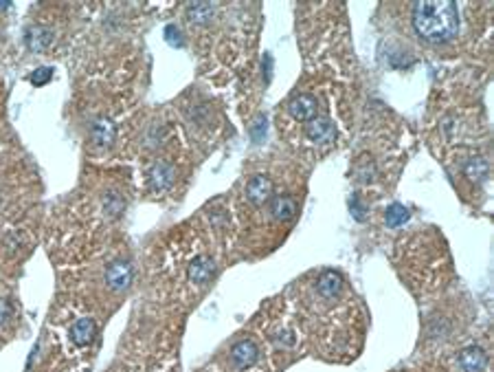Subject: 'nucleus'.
I'll list each match as a JSON object with an SVG mask.
<instances>
[{
  "label": "nucleus",
  "instance_id": "obj_1",
  "mask_svg": "<svg viewBox=\"0 0 494 372\" xmlns=\"http://www.w3.org/2000/svg\"><path fill=\"white\" fill-rule=\"evenodd\" d=\"M413 27L426 42H450L459 31V7L452 0H424L413 5Z\"/></svg>",
  "mask_w": 494,
  "mask_h": 372
},
{
  "label": "nucleus",
  "instance_id": "obj_2",
  "mask_svg": "<svg viewBox=\"0 0 494 372\" xmlns=\"http://www.w3.org/2000/svg\"><path fill=\"white\" fill-rule=\"evenodd\" d=\"M103 280H106L108 289L114 291V293L127 291L130 287H132V280H134V267H132V262L125 260V258L112 260L106 267V276H103Z\"/></svg>",
  "mask_w": 494,
  "mask_h": 372
},
{
  "label": "nucleus",
  "instance_id": "obj_3",
  "mask_svg": "<svg viewBox=\"0 0 494 372\" xmlns=\"http://www.w3.org/2000/svg\"><path fill=\"white\" fill-rule=\"evenodd\" d=\"M176 181V168H174V163L170 161H156L150 172H148V183H150V189L152 192H165V189H170Z\"/></svg>",
  "mask_w": 494,
  "mask_h": 372
},
{
  "label": "nucleus",
  "instance_id": "obj_4",
  "mask_svg": "<svg viewBox=\"0 0 494 372\" xmlns=\"http://www.w3.org/2000/svg\"><path fill=\"white\" fill-rule=\"evenodd\" d=\"M55 40V31L46 27V24H31V27L24 31V44L31 51V53H42Z\"/></svg>",
  "mask_w": 494,
  "mask_h": 372
},
{
  "label": "nucleus",
  "instance_id": "obj_5",
  "mask_svg": "<svg viewBox=\"0 0 494 372\" xmlns=\"http://www.w3.org/2000/svg\"><path fill=\"white\" fill-rule=\"evenodd\" d=\"M215 271H218V267H215V262L209 258V255H196V258H193L189 262V267H187L189 280L193 282V285H198V287L206 285V282H211Z\"/></svg>",
  "mask_w": 494,
  "mask_h": 372
},
{
  "label": "nucleus",
  "instance_id": "obj_6",
  "mask_svg": "<svg viewBox=\"0 0 494 372\" xmlns=\"http://www.w3.org/2000/svg\"><path fill=\"white\" fill-rule=\"evenodd\" d=\"M246 198L253 205H264L272 198V181L266 176V174H255L249 183H246V189H244Z\"/></svg>",
  "mask_w": 494,
  "mask_h": 372
},
{
  "label": "nucleus",
  "instance_id": "obj_7",
  "mask_svg": "<svg viewBox=\"0 0 494 372\" xmlns=\"http://www.w3.org/2000/svg\"><path fill=\"white\" fill-rule=\"evenodd\" d=\"M259 359V348L253 339H242L231 348V364L244 370V368H251L253 364H257Z\"/></svg>",
  "mask_w": 494,
  "mask_h": 372
},
{
  "label": "nucleus",
  "instance_id": "obj_8",
  "mask_svg": "<svg viewBox=\"0 0 494 372\" xmlns=\"http://www.w3.org/2000/svg\"><path fill=\"white\" fill-rule=\"evenodd\" d=\"M90 139L97 148H110L116 139V126L110 117H99L90 126Z\"/></svg>",
  "mask_w": 494,
  "mask_h": 372
},
{
  "label": "nucleus",
  "instance_id": "obj_9",
  "mask_svg": "<svg viewBox=\"0 0 494 372\" xmlns=\"http://www.w3.org/2000/svg\"><path fill=\"white\" fill-rule=\"evenodd\" d=\"M306 135L315 144H332L336 139V128L328 117H315L306 126Z\"/></svg>",
  "mask_w": 494,
  "mask_h": 372
},
{
  "label": "nucleus",
  "instance_id": "obj_10",
  "mask_svg": "<svg viewBox=\"0 0 494 372\" xmlns=\"http://www.w3.org/2000/svg\"><path fill=\"white\" fill-rule=\"evenodd\" d=\"M288 112L297 121H310L317 117V97L310 93H301L290 99Z\"/></svg>",
  "mask_w": 494,
  "mask_h": 372
},
{
  "label": "nucleus",
  "instance_id": "obj_11",
  "mask_svg": "<svg viewBox=\"0 0 494 372\" xmlns=\"http://www.w3.org/2000/svg\"><path fill=\"white\" fill-rule=\"evenodd\" d=\"M345 287V282H343V276L339 271H334V269H328V271H323L317 280V291L321 298L325 300H334V298H339L341 291Z\"/></svg>",
  "mask_w": 494,
  "mask_h": 372
},
{
  "label": "nucleus",
  "instance_id": "obj_12",
  "mask_svg": "<svg viewBox=\"0 0 494 372\" xmlns=\"http://www.w3.org/2000/svg\"><path fill=\"white\" fill-rule=\"evenodd\" d=\"M457 364L461 372H484L488 366V355L479 346H468L459 353Z\"/></svg>",
  "mask_w": 494,
  "mask_h": 372
},
{
  "label": "nucleus",
  "instance_id": "obj_13",
  "mask_svg": "<svg viewBox=\"0 0 494 372\" xmlns=\"http://www.w3.org/2000/svg\"><path fill=\"white\" fill-rule=\"evenodd\" d=\"M270 214L275 221H292L294 214H297V201L288 194H279V196H272L270 198Z\"/></svg>",
  "mask_w": 494,
  "mask_h": 372
},
{
  "label": "nucleus",
  "instance_id": "obj_14",
  "mask_svg": "<svg viewBox=\"0 0 494 372\" xmlns=\"http://www.w3.org/2000/svg\"><path fill=\"white\" fill-rule=\"evenodd\" d=\"M187 20L191 24H196V27H204V24H209L215 14H218V7L213 3H191L187 5Z\"/></svg>",
  "mask_w": 494,
  "mask_h": 372
},
{
  "label": "nucleus",
  "instance_id": "obj_15",
  "mask_svg": "<svg viewBox=\"0 0 494 372\" xmlns=\"http://www.w3.org/2000/svg\"><path fill=\"white\" fill-rule=\"evenodd\" d=\"M95 332H97L95 319L80 317V319H77V322L71 326V341H73L75 346H88L90 341H93Z\"/></svg>",
  "mask_w": 494,
  "mask_h": 372
},
{
  "label": "nucleus",
  "instance_id": "obj_16",
  "mask_svg": "<svg viewBox=\"0 0 494 372\" xmlns=\"http://www.w3.org/2000/svg\"><path fill=\"white\" fill-rule=\"evenodd\" d=\"M464 172H466L468 178H470V181L484 183L488 178V174H490V163L484 157H470L464 165Z\"/></svg>",
  "mask_w": 494,
  "mask_h": 372
},
{
  "label": "nucleus",
  "instance_id": "obj_17",
  "mask_svg": "<svg viewBox=\"0 0 494 372\" xmlns=\"http://www.w3.org/2000/svg\"><path fill=\"white\" fill-rule=\"evenodd\" d=\"M411 218L409 210L405 208V205H400V203H394V205H389L387 212H385V223L387 227H402L407 221Z\"/></svg>",
  "mask_w": 494,
  "mask_h": 372
},
{
  "label": "nucleus",
  "instance_id": "obj_18",
  "mask_svg": "<svg viewBox=\"0 0 494 372\" xmlns=\"http://www.w3.org/2000/svg\"><path fill=\"white\" fill-rule=\"evenodd\" d=\"M125 212V198L119 192H108L106 198H103V214H108L110 218H119Z\"/></svg>",
  "mask_w": 494,
  "mask_h": 372
},
{
  "label": "nucleus",
  "instance_id": "obj_19",
  "mask_svg": "<svg viewBox=\"0 0 494 372\" xmlns=\"http://www.w3.org/2000/svg\"><path fill=\"white\" fill-rule=\"evenodd\" d=\"M163 126L161 124H150L148 126V130L145 135H143V144H145L148 148H156V146H161V141H163Z\"/></svg>",
  "mask_w": 494,
  "mask_h": 372
},
{
  "label": "nucleus",
  "instance_id": "obj_20",
  "mask_svg": "<svg viewBox=\"0 0 494 372\" xmlns=\"http://www.w3.org/2000/svg\"><path fill=\"white\" fill-rule=\"evenodd\" d=\"M354 176L358 178V181H373V176H376V165L371 163V159H362L358 161V165L354 168Z\"/></svg>",
  "mask_w": 494,
  "mask_h": 372
},
{
  "label": "nucleus",
  "instance_id": "obj_21",
  "mask_svg": "<svg viewBox=\"0 0 494 372\" xmlns=\"http://www.w3.org/2000/svg\"><path fill=\"white\" fill-rule=\"evenodd\" d=\"M53 67H40V69H35L33 75H31V84L33 86H44L51 82V78H53Z\"/></svg>",
  "mask_w": 494,
  "mask_h": 372
},
{
  "label": "nucleus",
  "instance_id": "obj_22",
  "mask_svg": "<svg viewBox=\"0 0 494 372\" xmlns=\"http://www.w3.org/2000/svg\"><path fill=\"white\" fill-rule=\"evenodd\" d=\"M264 135H266V117L264 115H257L253 126H251V137H253V141H262Z\"/></svg>",
  "mask_w": 494,
  "mask_h": 372
},
{
  "label": "nucleus",
  "instance_id": "obj_23",
  "mask_svg": "<svg viewBox=\"0 0 494 372\" xmlns=\"http://www.w3.org/2000/svg\"><path fill=\"white\" fill-rule=\"evenodd\" d=\"M165 37H167V42H170L172 46H183V33H180V29L176 27V24H170V27L165 29Z\"/></svg>",
  "mask_w": 494,
  "mask_h": 372
},
{
  "label": "nucleus",
  "instance_id": "obj_24",
  "mask_svg": "<svg viewBox=\"0 0 494 372\" xmlns=\"http://www.w3.org/2000/svg\"><path fill=\"white\" fill-rule=\"evenodd\" d=\"M349 210H352V214H354L356 221H365L367 210H365V205L360 203V196H358V194H354L352 198H349Z\"/></svg>",
  "mask_w": 494,
  "mask_h": 372
},
{
  "label": "nucleus",
  "instance_id": "obj_25",
  "mask_svg": "<svg viewBox=\"0 0 494 372\" xmlns=\"http://www.w3.org/2000/svg\"><path fill=\"white\" fill-rule=\"evenodd\" d=\"M272 339H275L279 346H283V348H290V346H294V332L292 330H283V332H277V335L275 337H272Z\"/></svg>",
  "mask_w": 494,
  "mask_h": 372
},
{
  "label": "nucleus",
  "instance_id": "obj_26",
  "mask_svg": "<svg viewBox=\"0 0 494 372\" xmlns=\"http://www.w3.org/2000/svg\"><path fill=\"white\" fill-rule=\"evenodd\" d=\"M11 315H14V309H11V304L7 300H0V326H7Z\"/></svg>",
  "mask_w": 494,
  "mask_h": 372
},
{
  "label": "nucleus",
  "instance_id": "obj_27",
  "mask_svg": "<svg viewBox=\"0 0 494 372\" xmlns=\"http://www.w3.org/2000/svg\"><path fill=\"white\" fill-rule=\"evenodd\" d=\"M264 71H266V82L270 80V71H272V58L266 53L264 56Z\"/></svg>",
  "mask_w": 494,
  "mask_h": 372
},
{
  "label": "nucleus",
  "instance_id": "obj_28",
  "mask_svg": "<svg viewBox=\"0 0 494 372\" xmlns=\"http://www.w3.org/2000/svg\"><path fill=\"white\" fill-rule=\"evenodd\" d=\"M0 205H3V196H0Z\"/></svg>",
  "mask_w": 494,
  "mask_h": 372
}]
</instances>
